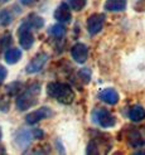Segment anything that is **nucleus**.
<instances>
[{
    "label": "nucleus",
    "mask_w": 145,
    "mask_h": 155,
    "mask_svg": "<svg viewBox=\"0 0 145 155\" xmlns=\"http://www.w3.org/2000/svg\"><path fill=\"white\" fill-rule=\"evenodd\" d=\"M105 21H106V17L104 14L95 13L92 15H90L88 19L86 20L87 32L90 33V35H96L100 33L105 27Z\"/></svg>",
    "instance_id": "7"
},
{
    "label": "nucleus",
    "mask_w": 145,
    "mask_h": 155,
    "mask_svg": "<svg viewBox=\"0 0 145 155\" xmlns=\"http://www.w3.org/2000/svg\"><path fill=\"white\" fill-rule=\"evenodd\" d=\"M47 95L63 105H71L74 101V92L70 84L63 82H49L47 84Z\"/></svg>",
    "instance_id": "1"
},
{
    "label": "nucleus",
    "mask_w": 145,
    "mask_h": 155,
    "mask_svg": "<svg viewBox=\"0 0 145 155\" xmlns=\"http://www.w3.org/2000/svg\"><path fill=\"white\" fill-rule=\"evenodd\" d=\"M129 119L134 122H140L143 120H145V108L141 106H133L130 110H129Z\"/></svg>",
    "instance_id": "15"
},
{
    "label": "nucleus",
    "mask_w": 145,
    "mask_h": 155,
    "mask_svg": "<svg viewBox=\"0 0 145 155\" xmlns=\"http://www.w3.org/2000/svg\"><path fill=\"white\" fill-rule=\"evenodd\" d=\"M49 59V56L48 53L45 52H39L38 54H35V56L30 59V62L27 64L25 67V72L29 73V74H34V73H38L41 72L42 69L44 68V66L47 64V62Z\"/></svg>",
    "instance_id": "6"
},
{
    "label": "nucleus",
    "mask_w": 145,
    "mask_h": 155,
    "mask_svg": "<svg viewBox=\"0 0 145 155\" xmlns=\"http://www.w3.org/2000/svg\"><path fill=\"white\" fill-rule=\"evenodd\" d=\"M21 58V51L19 48H9V49H6L5 54H4V59L8 64H15V63H18V62L20 61Z\"/></svg>",
    "instance_id": "14"
},
{
    "label": "nucleus",
    "mask_w": 145,
    "mask_h": 155,
    "mask_svg": "<svg viewBox=\"0 0 145 155\" xmlns=\"http://www.w3.org/2000/svg\"><path fill=\"white\" fill-rule=\"evenodd\" d=\"M54 115L53 110L48 106H42L37 110L29 112L27 116H25V121L28 125H35V124L41 122L42 120H45V119H51L52 116Z\"/></svg>",
    "instance_id": "5"
},
{
    "label": "nucleus",
    "mask_w": 145,
    "mask_h": 155,
    "mask_svg": "<svg viewBox=\"0 0 145 155\" xmlns=\"http://www.w3.org/2000/svg\"><path fill=\"white\" fill-rule=\"evenodd\" d=\"M54 19L58 20L62 24H68L72 20V14H71V8L67 3L59 4V6L54 10Z\"/></svg>",
    "instance_id": "9"
},
{
    "label": "nucleus",
    "mask_w": 145,
    "mask_h": 155,
    "mask_svg": "<svg viewBox=\"0 0 145 155\" xmlns=\"http://www.w3.org/2000/svg\"><path fill=\"white\" fill-rule=\"evenodd\" d=\"M127 144L135 149H140L145 145V140L141 136V134L139 133L136 129H130L127 133Z\"/></svg>",
    "instance_id": "11"
},
{
    "label": "nucleus",
    "mask_w": 145,
    "mask_h": 155,
    "mask_svg": "<svg viewBox=\"0 0 145 155\" xmlns=\"http://www.w3.org/2000/svg\"><path fill=\"white\" fill-rule=\"evenodd\" d=\"M39 94H41V83L34 82L29 87H27L24 92H21L18 96L17 101H15V106H17L19 111L29 110V108L34 107L38 104V101H39Z\"/></svg>",
    "instance_id": "2"
},
{
    "label": "nucleus",
    "mask_w": 145,
    "mask_h": 155,
    "mask_svg": "<svg viewBox=\"0 0 145 155\" xmlns=\"http://www.w3.org/2000/svg\"><path fill=\"white\" fill-rule=\"evenodd\" d=\"M3 137V131H2V129H0V139Z\"/></svg>",
    "instance_id": "29"
},
{
    "label": "nucleus",
    "mask_w": 145,
    "mask_h": 155,
    "mask_svg": "<svg viewBox=\"0 0 145 155\" xmlns=\"http://www.w3.org/2000/svg\"><path fill=\"white\" fill-rule=\"evenodd\" d=\"M98 98H100L102 102L114 106V105H116L119 102L120 96H119L116 90L107 87V88H104V90H101L100 92H98Z\"/></svg>",
    "instance_id": "10"
},
{
    "label": "nucleus",
    "mask_w": 145,
    "mask_h": 155,
    "mask_svg": "<svg viewBox=\"0 0 145 155\" xmlns=\"http://www.w3.org/2000/svg\"><path fill=\"white\" fill-rule=\"evenodd\" d=\"M37 2V0H20V3L23 4V5H32V4H34Z\"/></svg>",
    "instance_id": "25"
},
{
    "label": "nucleus",
    "mask_w": 145,
    "mask_h": 155,
    "mask_svg": "<svg viewBox=\"0 0 145 155\" xmlns=\"http://www.w3.org/2000/svg\"><path fill=\"white\" fill-rule=\"evenodd\" d=\"M92 121L96 124V125L105 127V129H110L114 127L116 125V117L114 116L107 108L104 107H96L92 111Z\"/></svg>",
    "instance_id": "3"
},
{
    "label": "nucleus",
    "mask_w": 145,
    "mask_h": 155,
    "mask_svg": "<svg viewBox=\"0 0 145 155\" xmlns=\"http://www.w3.org/2000/svg\"><path fill=\"white\" fill-rule=\"evenodd\" d=\"M18 39L19 44L23 49H30L34 44V35L32 33V28L29 27L27 21H23L18 28Z\"/></svg>",
    "instance_id": "4"
},
{
    "label": "nucleus",
    "mask_w": 145,
    "mask_h": 155,
    "mask_svg": "<svg viewBox=\"0 0 145 155\" xmlns=\"http://www.w3.org/2000/svg\"><path fill=\"white\" fill-rule=\"evenodd\" d=\"M77 81H80L82 84H87L91 81V71L88 68H82L77 73Z\"/></svg>",
    "instance_id": "18"
},
{
    "label": "nucleus",
    "mask_w": 145,
    "mask_h": 155,
    "mask_svg": "<svg viewBox=\"0 0 145 155\" xmlns=\"http://www.w3.org/2000/svg\"><path fill=\"white\" fill-rule=\"evenodd\" d=\"M5 149H4V146H0V154H5Z\"/></svg>",
    "instance_id": "26"
},
{
    "label": "nucleus",
    "mask_w": 145,
    "mask_h": 155,
    "mask_svg": "<svg viewBox=\"0 0 145 155\" xmlns=\"http://www.w3.org/2000/svg\"><path fill=\"white\" fill-rule=\"evenodd\" d=\"M23 90V83L21 82H13L6 87V92L9 96H17L20 94V91Z\"/></svg>",
    "instance_id": "19"
},
{
    "label": "nucleus",
    "mask_w": 145,
    "mask_h": 155,
    "mask_svg": "<svg viewBox=\"0 0 145 155\" xmlns=\"http://www.w3.org/2000/svg\"><path fill=\"white\" fill-rule=\"evenodd\" d=\"M87 0H68V5L74 12H81L86 6Z\"/></svg>",
    "instance_id": "21"
},
{
    "label": "nucleus",
    "mask_w": 145,
    "mask_h": 155,
    "mask_svg": "<svg viewBox=\"0 0 145 155\" xmlns=\"http://www.w3.org/2000/svg\"><path fill=\"white\" fill-rule=\"evenodd\" d=\"M135 154H145V151H140V150H138V151H136Z\"/></svg>",
    "instance_id": "28"
},
{
    "label": "nucleus",
    "mask_w": 145,
    "mask_h": 155,
    "mask_svg": "<svg viewBox=\"0 0 145 155\" xmlns=\"http://www.w3.org/2000/svg\"><path fill=\"white\" fill-rule=\"evenodd\" d=\"M8 2H9V0H0V4H5Z\"/></svg>",
    "instance_id": "27"
},
{
    "label": "nucleus",
    "mask_w": 145,
    "mask_h": 155,
    "mask_svg": "<svg viewBox=\"0 0 145 155\" xmlns=\"http://www.w3.org/2000/svg\"><path fill=\"white\" fill-rule=\"evenodd\" d=\"M29 27L32 28V29H37V30H39L44 27V19L41 17V15H38V14H29V17L27 18L25 20Z\"/></svg>",
    "instance_id": "16"
},
{
    "label": "nucleus",
    "mask_w": 145,
    "mask_h": 155,
    "mask_svg": "<svg viewBox=\"0 0 145 155\" xmlns=\"http://www.w3.org/2000/svg\"><path fill=\"white\" fill-rule=\"evenodd\" d=\"M32 140H33V135L32 131L29 130H19L17 135H15V143L18 144L20 149H25L27 146H29Z\"/></svg>",
    "instance_id": "12"
},
{
    "label": "nucleus",
    "mask_w": 145,
    "mask_h": 155,
    "mask_svg": "<svg viewBox=\"0 0 145 155\" xmlns=\"http://www.w3.org/2000/svg\"><path fill=\"white\" fill-rule=\"evenodd\" d=\"M6 76H8V71H6V68L4 66L0 64V84H2L4 82V80L6 78Z\"/></svg>",
    "instance_id": "24"
},
{
    "label": "nucleus",
    "mask_w": 145,
    "mask_h": 155,
    "mask_svg": "<svg viewBox=\"0 0 145 155\" xmlns=\"http://www.w3.org/2000/svg\"><path fill=\"white\" fill-rule=\"evenodd\" d=\"M32 135H33V139H37V140H41V139H43V137H44V131H43V130H41V129H38V127H35V129H33V130H32Z\"/></svg>",
    "instance_id": "23"
},
{
    "label": "nucleus",
    "mask_w": 145,
    "mask_h": 155,
    "mask_svg": "<svg viewBox=\"0 0 145 155\" xmlns=\"http://www.w3.org/2000/svg\"><path fill=\"white\" fill-rule=\"evenodd\" d=\"M14 17H13V14L10 13V10H8V9H3L2 12H0V23H2V25H9L10 23L13 21Z\"/></svg>",
    "instance_id": "20"
},
{
    "label": "nucleus",
    "mask_w": 145,
    "mask_h": 155,
    "mask_svg": "<svg viewBox=\"0 0 145 155\" xmlns=\"http://www.w3.org/2000/svg\"><path fill=\"white\" fill-rule=\"evenodd\" d=\"M12 41H13L12 39V35L9 33H6V34L0 37V51H3V49L9 47V45L12 44Z\"/></svg>",
    "instance_id": "22"
},
{
    "label": "nucleus",
    "mask_w": 145,
    "mask_h": 155,
    "mask_svg": "<svg viewBox=\"0 0 145 155\" xmlns=\"http://www.w3.org/2000/svg\"><path fill=\"white\" fill-rule=\"evenodd\" d=\"M66 33H67V29L62 23L54 24V25H52L49 28V35L53 37L54 39H62V38L66 35Z\"/></svg>",
    "instance_id": "17"
},
{
    "label": "nucleus",
    "mask_w": 145,
    "mask_h": 155,
    "mask_svg": "<svg viewBox=\"0 0 145 155\" xmlns=\"http://www.w3.org/2000/svg\"><path fill=\"white\" fill-rule=\"evenodd\" d=\"M71 56L72 58L77 62V63L82 64L85 63L88 58V48L86 44L83 43H76L73 44V47L71 48Z\"/></svg>",
    "instance_id": "8"
},
{
    "label": "nucleus",
    "mask_w": 145,
    "mask_h": 155,
    "mask_svg": "<svg viewBox=\"0 0 145 155\" xmlns=\"http://www.w3.org/2000/svg\"><path fill=\"white\" fill-rule=\"evenodd\" d=\"M126 0H106L104 8L107 12H123L126 9Z\"/></svg>",
    "instance_id": "13"
}]
</instances>
